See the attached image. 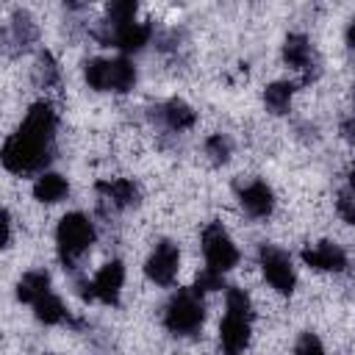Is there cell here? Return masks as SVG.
<instances>
[{
    "label": "cell",
    "mask_w": 355,
    "mask_h": 355,
    "mask_svg": "<svg viewBox=\"0 0 355 355\" xmlns=\"http://www.w3.org/2000/svg\"><path fill=\"white\" fill-rule=\"evenodd\" d=\"M341 136H344L349 144H355V114L341 122Z\"/></svg>",
    "instance_id": "obj_27"
},
{
    "label": "cell",
    "mask_w": 355,
    "mask_h": 355,
    "mask_svg": "<svg viewBox=\"0 0 355 355\" xmlns=\"http://www.w3.org/2000/svg\"><path fill=\"white\" fill-rule=\"evenodd\" d=\"M8 36H11V42L17 44V47H31L33 42H36V36H39V28H36V22H33V17L28 14V11H17L14 14V19H11V28H8Z\"/></svg>",
    "instance_id": "obj_22"
},
{
    "label": "cell",
    "mask_w": 355,
    "mask_h": 355,
    "mask_svg": "<svg viewBox=\"0 0 355 355\" xmlns=\"http://www.w3.org/2000/svg\"><path fill=\"white\" fill-rule=\"evenodd\" d=\"M11 244V214L3 211V247Z\"/></svg>",
    "instance_id": "obj_28"
},
{
    "label": "cell",
    "mask_w": 355,
    "mask_h": 355,
    "mask_svg": "<svg viewBox=\"0 0 355 355\" xmlns=\"http://www.w3.org/2000/svg\"><path fill=\"white\" fill-rule=\"evenodd\" d=\"M50 291V275L44 269H33V272H25L19 280H17V300L19 302H28L33 305L39 297H44Z\"/></svg>",
    "instance_id": "obj_17"
},
{
    "label": "cell",
    "mask_w": 355,
    "mask_h": 355,
    "mask_svg": "<svg viewBox=\"0 0 355 355\" xmlns=\"http://www.w3.org/2000/svg\"><path fill=\"white\" fill-rule=\"evenodd\" d=\"M258 266H261L266 283L277 294L288 297L297 288V272H294V263H291L286 250H280L275 244H261L258 247Z\"/></svg>",
    "instance_id": "obj_6"
},
{
    "label": "cell",
    "mask_w": 355,
    "mask_h": 355,
    "mask_svg": "<svg viewBox=\"0 0 355 355\" xmlns=\"http://www.w3.org/2000/svg\"><path fill=\"white\" fill-rule=\"evenodd\" d=\"M322 349L324 347H322V341L313 333H302L300 341L294 344V352H300V355H305V352H322Z\"/></svg>",
    "instance_id": "obj_26"
},
{
    "label": "cell",
    "mask_w": 355,
    "mask_h": 355,
    "mask_svg": "<svg viewBox=\"0 0 355 355\" xmlns=\"http://www.w3.org/2000/svg\"><path fill=\"white\" fill-rule=\"evenodd\" d=\"M33 83L39 89H55L61 83V67L58 61L53 58V53H39L36 55V64H33Z\"/></svg>",
    "instance_id": "obj_20"
},
{
    "label": "cell",
    "mask_w": 355,
    "mask_h": 355,
    "mask_svg": "<svg viewBox=\"0 0 355 355\" xmlns=\"http://www.w3.org/2000/svg\"><path fill=\"white\" fill-rule=\"evenodd\" d=\"M283 61H286V67L302 72V83L313 80L316 72H311V67H316V61H313V47H311L305 33H288L286 36V42H283Z\"/></svg>",
    "instance_id": "obj_11"
},
{
    "label": "cell",
    "mask_w": 355,
    "mask_h": 355,
    "mask_svg": "<svg viewBox=\"0 0 355 355\" xmlns=\"http://www.w3.org/2000/svg\"><path fill=\"white\" fill-rule=\"evenodd\" d=\"M205 155L211 158V164H227L233 155V141L225 133H211L205 139Z\"/></svg>",
    "instance_id": "obj_23"
},
{
    "label": "cell",
    "mask_w": 355,
    "mask_h": 355,
    "mask_svg": "<svg viewBox=\"0 0 355 355\" xmlns=\"http://www.w3.org/2000/svg\"><path fill=\"white\" fill-rule=\"evenodd\" d=\"M239 205L252 219H266L275 211V191L263 180H250L239 186Z\"/></svg>",
    "instance_id": "obj_10"
},
{
    "label": "cell",
    "mask_w": 355,
    "mask_h": 355,
    "mask_svg": "<svg viewBox=\"0 0 355 355\" xmlns=\"http://www.w3.org/2000/svg\"><path fill=\"white\" fill-rule=\"evenodd\" d=\"M336 211H338V216H341L344 222L355 225V186H349V183H347V186L338 191Z\"/></svg>",
    "instance_id": "obj_25"
},
{
    "label": "cell",
    "mask_w": 355,
    "mask_h": 355,
    "mask_svg": "<svg viewBox=\"0 0 355 355\" xmlns=\"http://www.w3.org/2000/svg\"><path fill=\"white\" fill-rule=\"evenodd\" d=\"M202 255H205V263L219 269V272H230L236 263H239V247L233 244L230 233L225 230L222 222H211L205 230H202Z\"/></svg>",
    "instance_id": "obj_7"
},
{
    "label": "cell",
    "mask_w": 355,
    "mask_h": 355,
    "mask_svg": "<svg viewBox=\"0 0 355 355\" xmlns=\"http://www.w3.org/2000/svg\"><path fill=\"white\" fill-rule=\"evenodd\" d=\"M55 128L58 114L47 100H39L28 108L22 125L3 144V166L14 175H36L55 155Z\"/></svg>",
    "instance_id": "obj_1"
},
{
    "label": "cell",
    "mask_w": 355,
    "mask_h": 355,
    "mask_svg": "<svg viewBox=\"0 0 355 355\" xmlns=\"http://www.w3.org/2000/svg\"><path fill=\"white\" fill-rule=\"evenodd\" d=\"M205 322V302H202V294L191 286V288H178L169 302L164 305V327L172 333V336H194L200 333Z\"/></svg>",
    "instance_id": "obj_4"
},
{
    "label": "cell",
    "mask_w": 355,
    "mask_h": 355,
    "mask_svg": "<svg viewBox=\"0 0 355 355\" xmlns=\"http://www.w3.org/2000/svg\"><path fill=\"white\" fill-rule=\"evenodd\" d=\"M150 39H153V25L150 22H133V25H128L122 31H114V33H105L103 36L105 44H114L122 53H139V50H144L150 44Z\"/></svg>",
    "instance_id": "obj_15"
},
{
    "label": "cell",
    "mask_w": 355,
    "mask_h": 355,
    "mask_svg": "<svg viewBox=\"0 0 355 355\" xmlns=\"http://www.w3.org/2000/svg\"><path fill=\"white\" fill-rule=\"evenodd\" d=\"M352 105H355V80H352Z\"/></svg>",
    "instance_id": "obj_30"
},
{
    "label": "cell",
    "mask_w": 355,
    "mask_h": 355,
    "mask_svg": "<svg viewBox=\"0 0 355 355\" xmlns=\"http://www.w3.org/2000/svg\"><path fill=\"white\" fill-rule=\"evenodd\" d=\"M252 333V300L244 288L230 286L225 294V319L219 324V344L225 352H241Z\"/></svg>",
    "instance_id": "obj_2"
},
{
    "label": "cell",
    "mask_w": 355,
    "mask_h": 355,
    "mask_svg": "<svg viewBox=\"0 0 355 355\" xmlns=\"http://www.w3.org/2000/svg\"><path fill=\"white\" fill-rule=\"evenodd\" d=\"M33 316L42 322V324H61L67 319V308L61 302V297H55L53 291H47L44 297H39L33 302Z\"/></svg>",
    "instance_id": "obj_21"
},
{
    "label": "cell",
    "mask_w": 355,
    "mask_h": 355,
    "mask_svg": "<svg viewBox=\"0 0 355 355\" xmlns=\"http://www.w3.org/2000/svg\"><path fill=\"white\" fill-rule=\"evenodd\" d=\"M67 194H69V183L58 172H39V178L33 180V197L44 205L61 202Z\"/></svg>",
    "instance_id": "obj_16"
},
{
    "label": "cell",
    "mask_w": 355,
    "mask_h": 355,
    "mask_svg": "<svg viewBox=\"0 0 355 355\" xmlns=\"http://www.w3.org/2000/svg\"><path fill=\"white\" fill-rule=\"evenodd\" d=\"M194 288H197L200 294L225 288V272H219V269H214V266H205V269L194 277Z\"/></svg>",
    "instance_id": "obj_24"
},
{
    "label": "cell",
    "mask_w": 355,
    "mask_h": 355,
    "mask_svg": "<svg viewBox=\"0 0 355 355\" xmlns=\"http://www.w3.org/2000/svg\"><path fill=\"white\" fill-rule=\"evenodd\" d=\"M125 286V266L122 261H108L97 269L92 277V300H100L103 305H116Z\"/></svg>",
    "instance_id": "obj_9"
},
{
    "label": "cell",
    "mask_w": 355,
    "mask_h": 355,
    "mask_svg": "<svg viewBox=\"0 0 355 355\" xmlns=\"http://www.w3.org/2000/svg\"><path fill=\"white\" fill-rule=\"evenodd\" d=\"M302 263L316 269V272H344L347 269V252L336 241H319V244L302 250Z\"/></svg>",
    "instance_id": "obj_12"
},
{
    "label": "cell",
    "mask_w": 355,
    "mask_h": 355,
    "mask_svg": "<svg viewBox=\"0 0 355 355\" xmlns=\"http://www.w3.org/2000/svg\"><path fill=\"white\" fill-rule=\"evenodd\" d=\"M136 14H139V0H108V6H105V31L114 33V31H122V28L133 25Z\"/></svg>",
    "instance_id": "obj_18"
},
{
    "label": "cell",
    "mask_w": 355,
    "mask_h": 355,
    "mask_svg": "<svg viewBox=\"0 0 355 355\" xmlns=\"http://www.w3.org/2000/svg\"><path fill=\"white\" fill-rule=\"evenodd\" d=\"M347 44H349V50H355V19L347 25Z\"/></svg>",
    "instance_id": "obj_29"
},
{
    "label": "cell",
    "mask_w": 355,
    "mask_h": 355,
    "mask_svg": "<svg viewBox=\"0 0 355 355\" xmlns=\"http://www.w3.org/2000/svg\"><path fill=\"white\" fill-rule=\"evenodd\" d=\"M94 239H97V230L86 214H80V211L64 214L55 227V247H58V258H61L64 269H75L78 261L94 244Z\"/></svg>",
    "instance_id": "obj_3"
},
{
    "label": "cell",
    "mask_w": 355,
    "mask_h": 355,
    "mask_svg": "<svg viewBox=\"0 0 355 355\" xmlns=\"http://www.w3.org/2000/svg\"><path fill=\"white\" fill-rule=\"evenodd\" d=\"M97 194L105 205H111L114 211H125V208H133L139 202V186L130 180V178H111V180H100L97 186Z\"/></svg>",
    "instance_id": "obj_13"
},
{
    "label": "cell",
    "mask_w": 355,
    "mask_h": 355,
    "mask_svg": "<svg viewBox=\"0 0 355 355\" xmlns=\"http://www.w3.org/2000/svg\"><path fill=\"white\" fill-rule=\"evenodd\" d=\"M178 269H180V250L175 241L164 239L153 247V252L147 255V263H144V275L150 283L155 286H172L175 277H178Z\"/></svg>",
    "instance_id": "obj_8"
},
{
    "label": "cell",
    "mask_w": 355,
    "mask_h": 355,
    "mask_svg": "<svg viewBox=\"0 0 355 355\" xmlns=\"http://www.w3.org/2000/svg\"><path fill=\"white\" fill-rule=\"evenodd\" d=\"M83 80L94 92L125 94L136 86V67L125 55H119V58H89L83 64Z\"/></svg>",
    "instance_id": "obj_5"
},
{
    "label": "cell",
    "mask_w": 355,
    "mask_h": 355,
    "mask_svg": "<svg viewBox=\"0 0 355 355\" xmlns=\"http://www.w3.org/2000/svg\"><path fill=\"white\" fill-rule=\"evenodd\" d=\"M153 111H155V114H153V119H158V125H164L166 130H175V133L189 130V128L197 122L194 108H191L189 103L178 100V97H172V100L161 103V105H158V108H153Z\"/></svg>",
    "instance_id": "obj_14"
},
{
    "label": "cell",
    "mask_w": 355,
    "mask_h": 355,
    "mask_svg": "<svg viewBox=\"0 0 355 355\" xmlns=\"http://www.w3.org/2000/svg\"><path fill=\"white\" fill-rule=\"evenodd\" d=\"M294 89H297V86H294L291 80H275V83H269V86L263 89V105H266V111L275 114V116L286 114L288 105H291Z\"/></svg>",
    "instance_id": "obj_19"
}]
</instances>
